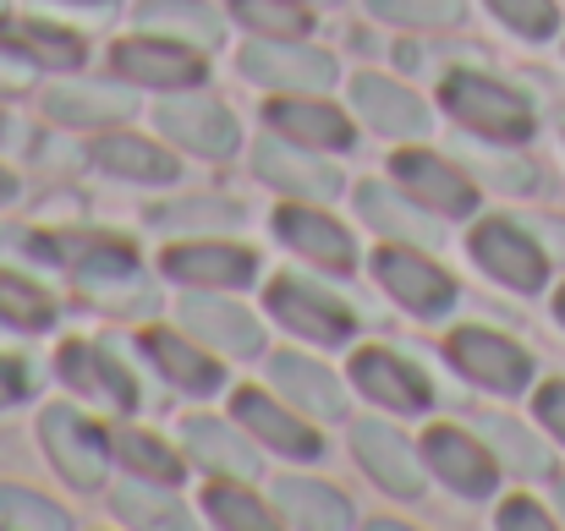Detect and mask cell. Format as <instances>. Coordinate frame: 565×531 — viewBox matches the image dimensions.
Here are the masks:
<instances>
[{
  "label": "cell",
  "instance_id": "18",
  "mask_svg": "<svg viewBox=\"0 0 565 531\" xmlns=\"http://www.w3.org/2000/svg\"><path fill=\"white\" fill-rule=\"evenodd\" d=\"M182 324H188V329H198L203 340L225 346L231 356H253V351H258V329H253V318H247L242 307H231V302L192 296L188 307H182Z\"/></svg>",
  "mask_w": 565,
  "mask_h": 531
},
{
  "label": "cell",
  "instance_id": "46",
  "mask_svg": "<svg viewBox=\"0 0 565 531\" xmlns=\"http://www.w3.org/2000/svg\"><path fill=\"white\" fill-rule=\"evenodd\" d=\"M555 313H561V324H565V291H561V302H555Z\"/></svg>",
  "mask_w": 565,
  "mask_h": 531
},
{
  "label": "cell",
  "instance_id": "13",
  "mask_svg": "<svg viewBox=\"0 0 565 531\" xmlns=\"http://www.w3.org/2000/svg\"><path fill=\"white\" fill-rule=\"evenodd\" d=\"M352 372H358V383H363L374 400L395 405V411H423V405H428V383H423L406 361H395L390 351H358Z\"/></svg>",
  "mask_w": 565,
  "mask_h": 531
},
{
  "label": "cell",
  "instance_id": "31",
  "mask_svg": "<svg viewBox=\"0 0 565 531\" xmlns=\"http://www.w3.org/2000/svg\"><path fill=\"white\" fill-rule=\"evenodd\" d=\"M121 455H127V466H132L138 477H154V483H177V477H182V460H177L166 444L143 438V433H121Z\"/></svg>",
  "mask_w": 565,
  "mask_h": 531
},
{
  "label": "cell",
  "instance_id": "21",
  "mask_svg": "<svg viewBox=\"0 0 565 531\" xmlns=\"http://www.w3.org/2000/svg\"><path fill=\"white\" fill-rule=\"evenodd\" d=\"M236 416H242L264 444H275V449H286V455H319V438H313L302 422H291L280 405H269L258 389H242V394H236Z\"/></svg>",
  "mask_w": 565,
  "mask_h": 531
},
{
  "label": "cell",
  "instance_id": "16",
  "mask_svg": "<svg viewBox=\"0 0 565 531\" xmlns=\"http://www.w3.org/2000/svg\"><path fill=\"white\" fill-rule=\"evenodd\" d=\"M160 127L182 149H192V154H225L236 143V121L220 105H166L160 110Z\"/></svg>",
  "mask_w": 565,
  "mask_h": 531
},
{
  "label": "cell",
  "instance_id": "20",
  "mask_svg": "<svg viewBox=\"0 0 565 531\" xmlns=\"http://www.w3.org/2000/svg\"><path fill=\"white\" fill-rule=\"evenodd\" d=\"M275 505L286 510V521L297 527H352V505L324 488V483H302V477H286L275 483Z\"/></svg>",
  "mask_w": 565,
  "mask_h": 531
},
{
  "label": "cell",
  "instance_id": "24",
  "mask_svg": "<svg viewBox=\"0 0 565 531\" xmlns=\"http://www.w3.org/2000/svg\"><path fill=\"white\" fill-rule=\"evenodd\" d=\"M94 160H99L105 171H116V176H138V181L177 176V160L160 154L154 143H143V138H99V143H94Z\"/></svg>",
  "mask_w": 565,
  "mask_h": 531
},
{
  "label": "cell",
  "instance_id": "5",
  "mask_svg": "<svg viewBox=\"0 0 565 531\" xmlns=\"http://www.w3.org/2000/svg\"><path fill=\"white\" fill-rule=\"evenodd\" d=\"M242 72L253 83H269V88H324L335 77L330 55L291 50V44H247L242 50Z\"/></svg>",
  "mask_w": 565,
  "mask_h": 531
},
{
  "label": "cell",
  "instance_id": "4",
  "mask_svg": "<svg viewBox=\"0 0 565 531\" xmlns=\"http://www.w3.org/2000/svg\"><path fill=\"white\" fill-rule=\"evenodd\" d=\"M450 356H456L461 372H472L478 383H489V389H500V394H516V389H527V378H533V361L516 351L511 340L489 335V329H461V335L450 340Z\"/></svg>",
  "mask_w": 565,
  "mask_h": 531
},
{
  "label": "cell",
  "instance_id": "14",
  "mask_svg": "<svg viewBox=\"0 0 565 531\" xmlns=\"http://www.w3.org/2000/svg\"><path fill=\"white\" fill-rule=\"evenodd\" d=\"M50 116L66 127H105V121L132 116V94L110 83H66L50 94Z\"/></svg>",
  "mask_w": 565,
  "mask_h": 531
},
{
  "label": "cell",
  "instance_id": "39",
  "mask_svg": "<svg viewBox=\"0 0 565 531\" xmlns=\"http://www.w3.org/2000/svg\"><path fill=\"white\" fill-rule=\"evenodd\" d=\"M494 433H500V444H505V449H516V466H522V472H544V466H550V460H544V449H539L533 438H522L511 422H494Z\"/></svg>",
  "mask_w": 565,
  "mask_h": 531
},
{
  "label": "cell",
  "instance_id": "25",
  "mask_svg": "<svg viewBox=\"0 0 565 531\" xmlns=\"http://www.w3.org/2000/svg\"><path fill=\"white\" fill-rule=\"evenodd\" d=\"M138 22H160L166 33H177V39H192V44H220V22H214V11L209 6H198V0H143L138 6Z\"/></svg>",
  "mask_w": 565,
  "mask_h": 531
},
{
  "label": "cell",
  "instance_id": "23",
  "mask_svg": "<svg viewBox=\"0 0 565 531\" xmlns=\"http://www.w3.org/2000/svg\"><path fill=\"white\" fill-rule=\"evenodd\" d=\"M61 372H66L72 389L94 394L99 405H121V411H127V405L138 400L132 383H127V378H121L99 351H88V346H66V351H61Z\"/></svg>",
  "mask_w": 565,
  "mask_h": 531
},
{
  "label": "cell",
  "instance_id": "22",
  "mask_svg": "<svg viewBox=\"0 0 565 531\" xmlns=\"http://www.w3.org/2000/svg\"><path fill=\"white\" fill-rule=\"evenodd\" d=\"M269 367H275V383H280L297 405H308V411H319V416H341V389H335V378H330L324 367H313V361H302V356H291V351L269 356Z\"/></svg>",
  "mask_w": 565,
  "mask_h": 531
},
{
  "label": "cell",
  "instance_id": "38",
  "mask_svg": "<svg viewBox=\"0 0 565 531\" xmlns=\"http://www.w3.org/2000/svg\"><path fill=\"white\" fill-rule=\"evenodd\" d=\"M116 510H121L127 521H143V527H177V521H182L177 505H166V499H154V494H138V488L116 494Z\"/></svg>",
  "mask_w": 565,
  "mask_h": 531
},
{
  "label": "cell",
  "instance_id": "6",
  "mask_svg": "<svg viewBox=\"0 0 565 531\" xmlns=\"http://www.w3.org/2000/svg\"><path fill=\"white\" fill-rule=\"evenodd\" d=\"M423 449H428L434 472H439L450 488H461V494H472V499H483V494L494 488V455H489L483 444H472L467 433H456V427H434Z\"/></svg>",
  "mask_w": 565,
  "mask_h": 531
},
{
  "label": "cell",
  "instance_id": "35",
  "mask_svg": "<svg viewBox=\"0 0 565 531\" xmlns=\"http://www.w3.org/2000/svg\"><path fill=\"white\" fill-rule=\"evenodd\" d=\"M516 33L527 39H550L555 33V0H489Z\"/></svg>",
  "mask_w": 565,
  "mask_h": 531
},
{
  "label": "cell",
  "instance_id": "26",
  "mask_svg": "<svg viewBox=\"0 0 565 531\" xmlns=\"http://www.w3.org/2000/svg\"><path fill=\"white\" fill-rule=\"evenodd\" d=\"M258 171L275 181V186H286V192H302V197H335V186L341 176L330 171V165H313V160H291L286 149H269L264 143V154H258Z\"/></svg>",
  "mask_w": 565,
  "mask_h": 531
},
{
  "label": "cell",
  "instance_id": "36",
  "mask_svg": "<svg viewBox=\"0 0 565 531\" xmlns=\"http://www.w3.org/2000/svg\"><path fill=\"white\" fill-rule=\"evenodd\" d=\"M379 17H390V22H423V28H434V22H456L461 17V6L456 0H369Z\"/></svg>",
  "mask_w": 565,
  "mask_h": 531
},
{
  "label": "cell",
  "instance_id": "44",
  "mask_svg": "<svg viewBox=\"0 0 565 531\" xmlns=\"http://www.w3.org/2000/svg\"><path fill=\"white\" fill-rule=\"evenodd\" d=\"M11 192H17V186H11V176H6V171H0V203H6V197H11Z\"/></svg>",
  "mask_w": 565,
  "mask_h": 531
},
{
  "label": "cell",
  "instance_id": "37",
  "mask_svg": "<svg viewBox=\"0 0 565 531\" xmlns=\"http://www.w3.org/2000/svg\"><path fill=\"white\" fill-rule=\"evenodd\" d=\"M11 39H17V44H28L33 55L55 61V66H77V61H83V44H77V39H66V33H50V28H39V22H22Z\"/></svg>",
  "mask_w": 565,
  "mask_h": 531
},
{
  "label": "cell",
  "instance_id": "10",
  "mask_svg": "<svg viewBox=\"0 0 565 531\" xmlns=\"http://www.w3.org/2000/svg\"><path fill=\"white\" fill-rule=\"evenodd\" d=\"M379 280L406 302V307H417V313H439L445 302H450V274H439L434 263H423V258H412V252H379Z\"/></svg>",
  "mask_w": 565,
  "mask_h": 531
},
{
  "label": "cell",
  "instance_id": "2",
  "mask_svg": "<svg viewBox=\"0 0 565 531\" xmlns=\"http://www.w3.org/2000/svg\"><path fill=\"white\" fill-rule=\"evenodd\" d=\"M44 449L66 472V483H77V488H94L105 477V433L66 405L44 411Z\"/></svg>",
  "mask_w": 565,
  "mask_h": 531
},
{
  "label": "cell",
  "instance_id": "19",
  "mask_svg": "<svg viewBox=\"0 0 565 531\" xmlns=\"http://www.w3.org/2000/svg\"><path fill=\"white\" fill-rule=\"evenodd\" d=\"M280 236H286L297 252H308V258H319V263H330V269H347V263H352L347 230H341L335 219L313 214V208H280Z\"/></svg>",
  "mask_w": 565,
  "mask_h": 531
},
{
  "label": "cell",
  "instance_id": "43",
  "mask_svg": "<svg viewBox=\"0 0 565 531\" xmlns=\"http://www.w3.org/2000/svg\"><path fill=\"white\" fill-rule=\"evenodd\" d=\"M22 394V372L17 367H0V405H11Z\"/></svg>",
  "mask_w": 565,
  "mask_h": 531
},
{
  "label": "cell",
  "instance_id": "45",
  "mask_svg": "<svg viewBox=\"0 0 565 531\" xmlns=\"http://www.w3.org/2000/svg\"><path fill=\"white\" fill-rule=\"evenodd\" d=\"M550 236H555V247L565 252V225H550Z\"/></svg>",
  "mask_w": 565,
  "mask_h": 531
},
{
  "label": "cell",
  "instance_id": "27",
  "mask_svg": "<svg viewBox=\"0 0 565 531\" xmlns=\"http://www.w3.org/2000/svg\"><path fill=\"white\" fill-rule=\"evenodd\" d=\"M149 351H154V361L182 383V389H192V394H209V389H220V367L209 361V356H198L188 346V340H177V335H149Z\"/></svg>",
  "mask_w": 565,
  "mask_h": 531
},
{
  "label": "cell",
  "instance_id": "15",
  "mask_svg": "<svg viewBox=\"0 0 565 531\" xmlns=\"http://www.w3.org/2000/svg\"><path fill=\"white\" fill-rule=\"evenodd\" d=\"M166 269L188 285H247L253 252H242V247H171Z\"/></svg>",
  "mask_w": 565,
  "mask_h": 531
},
{
  "label": "cell",
  "instance_id": "7",
  "mask_svg": "<svg viewBox=\"0 0 565 531\" xmlns=\"http://www.w3.org/2000/svg\"><path fill=\"white\" fill-rule=\"evenodd\" d=\"M358 455H363L369 477H374L384 494H401V499H417L423 494V472H417V460H412V449H406V438L395 427L363 422L358 427Z\"/></svg>",
  "mask_w": 565,
  "mask_h": 531
},
{
  "label": "cell",
  "instance_id": "17",
  "mask_svg": "<svg viewBox=\"0 0 565 531\" xmlns=\"http://www.w3.org/2000/svg\"><path fill=\"white\" fill-rule=\"evenodd\" d=\"M286 138H302V143H313V149H347L352 143V127H347V116L341 110H330V105H308V99H275L269 110H264Z\"/></svg>",
  "mask_w": 565,
  "mask_h": 531
},
{
  "label": "cell",
  "instance_id": "28",
  "mask_svg": "<svg viewBox=\"0 0 565 531\" xmlns=\"http://www.w3.org/2000/svg\"><path fill=\"white\" fill-rule=\"evenodd\" d=\"M188 444L198 449V460H209V466H220V472H231V477H253V472H258L253 449H247L242 438H231L220 422H188Z\"/></svg>",
  "mask_w": 565,
  "mask_h": 531
},
{
  "label": "cell",
  "instance_id": "1",
  "mask_svg": "<svg viewBox=\"0 0 565 531\" xmlns=\"http://www.w3.org/2000/svg\"><path fill=\"white\" fill-rule=\"evenodd\" d=\"M445 110H456L467 127H478L489 138H505V143H522L533 132V110L511 88H500L478 72H450L445 77Z\"/></svg>",
  "mask_w": 565,
  "mask_h": 531
},
{
  "label": "cell",
  "instance_id": "33",
  "mask_svg": "<svg viewBox=\"0 0 565 531\" xmlns=\"http://www.w3.org/2000/svg\"><path fill=\"white\" fill-rule=\"evenodd\" d=\"M0 527H33V531H44V527H66V516L61 510H50L39 494H28V488H0Z\"/></svg>",
  "mask_w": 565,
  "mask_h": 531
},
{
  "label": "cell",
  "instance_id": "11",
  "mask_svg": "<svg viewBox=\"0 0 565 531\" xmlns=\"http://www.w3.org/2000/svg\"><path fill=\"white\" fill-rule=\"evenodd\" d=\"M352 99H358V110L374 121L379 132H390V138H417L428 127V110L406 88H395L384 77H358L352 83Z\"/></svg>",
  "mask_w": 565,
  "mask_h": 531
},
{
  "label": "cell",
  "instance_id": "9",
  "mask_svg": "<svg viewBox=\"0 0 565 531\" xmlns=\"http://www.w3.org/2000/svg\"><path fill=\"white\" fill-rule=\"evenodd\" d=\"M395 176L406 181L428 208H439V214H472V203H478V192L467 186V181L456 176L445 160H434V154H395Z\"/></svg>",
  "mask_w": 565,
  "mask_h": 531
},
{
  "label": "cell",
  "instance_id": "41",
  "mask_svg": "<svg viewBox=\"0 0 565 531\" xmlns=\"http://www.w3.org/2000/svg\"><path fill=\"white\" fill-rule=\"evenodd\" d=\"M500 527H550V516L533 510V499H511V505L500 510Z\"/></svg>",
  "mask_w": 565,
  "mask_h": 531
},
{
  "label": "cell",
  "instance_id": "29",
  "mask_svg": "<svg viewBox=\"0 0 565 531\" xmlns=\"http://www.w3.org/2000/svg\"><path fill=\"white\" fill-rule=\"evenodd\" d=\"M50 313H55V307H50V296H44L39 285L0 274V318H6V324H17V329H44Z\"/></svg>",
  "mask_w": 565,
  "mask_h": 531
},
{
  "label": "cell",
  "instance_id": "12",
  "mask_svg": "<svg viewBox=\"0 0 565 531\" xmlns=\"http://www.w3.org/2000/svg\"><path fill=\"white\" fill-rule=\"evenodd\" d=\"M269 307L280 313V324H286V329H297V335H313V340H347V329H352V318H347L335 302L297 291V280H280V285H269Z\"/></svg>",
  "mask_w": 565,
  "mask_h": 531
},
{
  "label": "cell",
  "instance_id": "42",
  "mask_svg": "<svg viewBox=\"0 0 565 531\" xmlns=\"http://www.w3.org/2000/svg\"><path fill=\"white\" fill-rule=\"evenodd\" d=\"M22 83H28V66L6 55V61H0V88H22Z\"/></svg>",
  "mask_w": 565,
  "mask_h": 531
},
{
  "label": "cell",
  "instance_id": "8",
  "mask_svg": "<svg viewBox=\"0 0 565 531\" xmlns=\"http://www.w3.org/2000/svg\"><path fill=\"white\" fill-rule=\"evenodd\" d=\"M116 66L138 83H154V88H188L203 77V66L192 61L182 44H160V39H127L116 50Z\"/></svg>",
  "mask_w": 565,
  "mask_h": 531
},
{
  "label": "cell",
  "instance_id": "32",
  "mask_svg": "<svg viewBox=\"0 0 565 531\" xmlns=\"http://www.w3.org/2000/svg\"><path fill=\"white\" fill-rule=\"evenodd\" d=\"M358 197H363V214H369L374 225H384L390 236H406V241H428V236H434V230H428V219H417L412 208H395V203H384V197H390L384 186H363Z\"/></svg>",
  "mask_w": 565,
  "mask_h": 531
},
{
  "label": "cell",
  "instance_id": "47",
  "mask_svg": "<svg viewBox=\"0 0 565 531\" xmlns=\"http://www.w3.org/2000/svg\"><path fill=\"white\" fill-rule=\"evenodd\" d=\"M561 499H565V483H561Z\"/></svg>",
  "mask_w": 565,
  "mask_h": 531
},
{
  "label": "cell",
  "instance_id": "40",
  "mask_svg": "<svg viewBox=\"0 0 565 531\" xmlns=\"http://www.w3.org/2000/svg\"><path fill=\"white\" fill-rule=\"evenodd\" d=\"M539 416H544V427L565 438V383H544L539 389Z\"/></svg>",
  "mask_w": 565,
  "mask_h": 531
},
{
  "label": "cell",
  "instance_id": "3",
  "mask_svg": "<svg viewBox=\"0 0 565 531\" xmlns=\"http://www.w3.org/2000/svg\"><path fill=\"white\" fill-rule=\"evenodd\" d=\"M472 258L500 280V285H516V291H539L544 285V252L533 236H522L516 225L505 219H489L472 230Z\"/></svg>",
  "mask_w": 565,
  "mask_h": 531
},
{
  "label": "cell",
  "instance_id": "34",
  "mask_svg": "<svg viewBox=\"0 0 565 531\" xmlns=\"http://www.w3.org/2000/svg\"><path fill=\"white\" fill-rule=\"evenodd\" d=\"M209 516L220 521V527H242V531H258L269 527V510L258 505V499H247V494H236V488H209Z\"/></svg>",
  "mask_w": 565,
  "mask_h": 531
},
{
  "label": "cell",
  "instance_id": "30",
  "mask_svg": "<svg viewBox=\"0 0 565 531\" xmlns=\"http://www.w3.org/2000/svg\"><path fill=\"white\" fill-rule=\"evenodd\" d=\"M236 17L258 33H302L308 28V11L297 0H231Z\"/></svg>",
  "mask_w": 565,
  "mask_h": 531
}]
</instances>
